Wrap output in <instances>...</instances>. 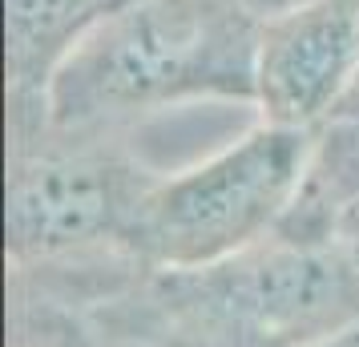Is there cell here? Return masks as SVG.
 <instances>
[{
    "label": "cell",
    "mask_w": 359,
    "mask_h": 347,
    "mask_svg": "<svg viewBox=\"0 0 359 347\" xmlns=\"http://www.w3.org/2000/svg\"><path fill=\"white\" fill-rule=\"evenodd\" d=\"M315 133L255 121L202 162L154 178L130 226L149 271H194L259 247L283 226Z\"/></svg>",
    "instance_id": "3957f363"
},
{
    "label": "cell",
    "mask_w": 359,
    "mask_h": 347,
    "mask_svg": "<svg viewBox=\"0 0 359 347\" xmlns=\"http://www.w3.org/2000/svg\"><path fill=\"white\" fill-rule=\"evenodd\" d=\"M355 114H359V101H355Z\"/></svg>",
    "instance_id": "8fae6325"
},
{
    "label": "cell",
    "mask_w": 359,
    "mask_h": 347,
    "mask_svg": "<svg viewBox=\"0 0 359 347\" xmlns=\"http://www.w3.org/2000/svg\"><path fill=\"white\" fill-rule=\"evenodd\" d=\"M351 198H359V114L335 117L323 130H315L303 182L278 234L331 243V226Z\"/></svg>",
    "instance_id": "52a82bcc"
},
{
    "label": "cell",
    "mask_w": 359,
    "mask_h": 347,
    "mask_svg": "<svg viewBox=\"0 0 359 347\" xmlns=\"http://www.w3.org/2000/svg\"><path fill=\"white\" fill-rule=\"evenodd\" d=\"M234 4H238V8H246L250 17L259 20V25H266V20L294 13V8H307V4H315V0H234Z\"/></svg>",
    "instance_id": "9c48e42d"
},
{
    "label": "cell",
    "mask_w": 359,
    "mask_h": 347,
    "mask_svg": "<svg viewBox=\"0 0 359 347\" xmlns=\"http://www.w3.org/2000/svg\"><path fill=\"white\" fill-rule=\"evenodd\" d=\"M307 347H359V323H351V327H343V331L327 335L319 343H307Z\"/></svg>",
    "instance_id": "30bf717a"
},
{
    "label": "cell",
    "mask_w": 359,
    "mask_h": 347,
    "mask_svg": "<svg viewBox=\"0 0 359 347\" xmlns=\"http://www.w3.org/2000/svg\"><path fill=\"white\" fill-rule=\"evenodd\" d=\"M114 0H4V105L8 146L45 130V97L97 17Z\"/></svg>",
    "instance_id": "8992f818"
},
{
    "label": "cell",
    "mask_w": 359,
    "mask_h": 347,
    "mask_svg": "<svg viewBox=\"0 0 359 347\" xmlns=\"http://www.w3.org/2000/svg\"><path fill=\"white\" fill-rule=\"evenodd\" d=\"M259 29L234 0H114L57 69L45 130L126 133L178 105H255Z\"/></svg>",
    "instance_id": "7a4b0ae2"
},
{
    "label": "cell",
    "mask_w": 359,
    "mask_h": 347,
    "mask_svg": "<svg viewBox=\"0 0 359 347\" xmlns=\"http://www.w3.org/2000/svg\"><path fill=\"white\" fill-rule=\"evenodd\" d=\"M331 247H339L343 259L359 271V198H351L339 210L335 226H331Z\"/></svg>",
    "instance_id": "ba28073f"
},
{
    "label": "cell",
    "mask_w": 359,
    "mask_h": 347,
    "mask_svg": "<svg viewBox=\"0 0 359 347\" xmlns=\"http://www.w3.org/2000/svg\"><path fill=\"white\" fill-rule=\"evenodd\" d=\"M359 101V0H315L259 29L255 114L315 133Z\"/></svg>",
    "instance_id": "5b68a950"
},
{
    "label": "cell",
    "mask_w": 359,
    "mask_h": 347,
    "mask_svg": "<svg viewBox=\"0 0 359 347\" xmlns=\"http://www.w3.org/2000/svg\"><path fill=\"white\" fill-rule=\"evenodd\" d=\"M359 323V271L331 243L271 234L194 271H146L73 315L65 347H307Z\"/></svg>",
    "instance_id": "6da1fadb"
},
{
    "label": "cell",
    "mask_w": 359,
    "mask_h": 347,
    "mask_svg": "<svg viewBox=\"0 0 359 347\" xmlns=\"http://www.w3.org/2000/svg\"><path fill=\"white\" fill-rule=\"evenodd\" d=\"M158 174L133 162L121 133H57L8 146L4 254L8 271L130 254L137 202Z\"/></svg>",
    "instance_id": "277c9868"
}]
</instances>
